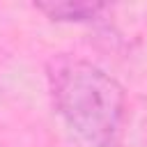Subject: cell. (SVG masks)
<instances>
[{"mask_svg":"<svg viewBox=\"0 0 147 147\" xmlns=\"http://www.w3.org/2000/svg\"><path fill=\"white\" fill-rule=\"evenodd\" d=\"M48 87L55 110L85 147H108L126 115L124 87L101 67L60 55L48 64Z\"/></svg>","mask_w":147,"mask_h":147,"instance_id":"6da1fadb","label":"cell"},{"mask_svg":"<svg viewBox=\"0 0 147 147\" xmlns=\"http://www.w3.org/2000/svg\"><path fill=\"white\" fill-rule=\"evenodd\" d=\"M41 14H46L51 21H64V23H85L94 21L106 5L101 2H37L34 5Z\"/></svg>","mask_w":147,"mask_h":147,"instance_id":"7a4b0ae2","label":"cell"}]
</instances>
